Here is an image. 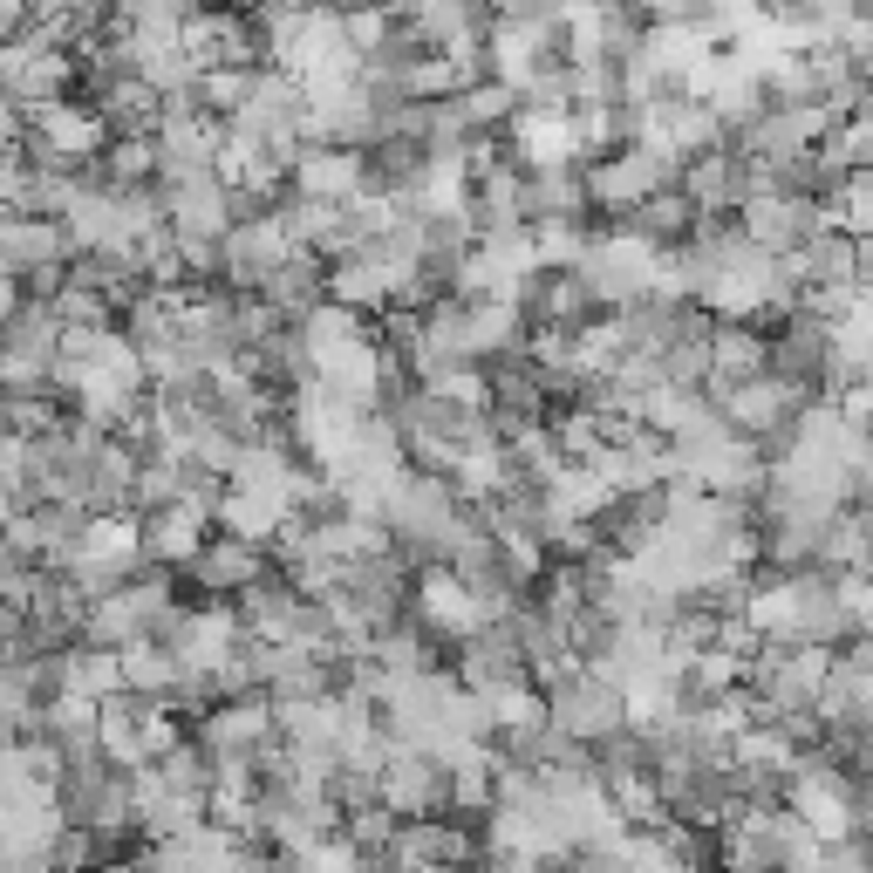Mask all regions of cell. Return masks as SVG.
<instances>
[{
  "instance_id": "cell-1",
  "label": "cell",
  "mask_w": 873,
  "mask_h": 873,
  "mask_svg": "<svg viewBox=\"0 0 873 873\" xmlns=\"http://www.w3.org/2000/svg\"><path fill=\"white\" fill-rule=\"evenodd\" d=\"M573 492H614V485H608V478H601V464H594V478H580ZM587 505H594V498H553V512H560V526H567V519H580Z\"/></svg>"
}]
</instances>
